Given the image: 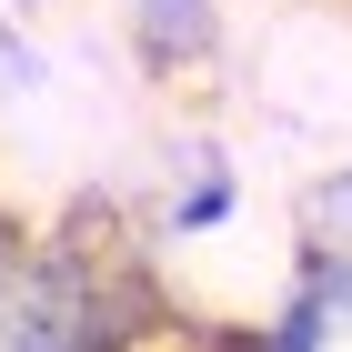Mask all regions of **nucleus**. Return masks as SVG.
<instances>
[{"label":"nucleus","mask_w":352,"mask_h":352,"mask_svg":"<svg viewBox=\"0 0 352 352\" xmlns=\"http://www.w3.org/2000/svg\"><path fill=\"white\" fill-rule=\"evenodd\" d=\"M151 292L131 262H111L60 232H0V352H141Z\"/></svg>","instance_id":"f257e3e1"},{"label":"nucleus","mask_w":352,"mask_h":352,"mask_svg":"<svg viewBox=\"0 0 352 352\" xmlns=\"http://www.w3.org/2000/svg\"><path fill=\"white\" fill-rule=\"evenodd\" d=\"M121 30L151 71H191L221 41V0H121Z\"/></svg>","instance_id":"7ed1b4c3"},{"label":"nucleus","mask_w":352,"mask_h":352,"mask_svg":"<svg viewBox=\"0 0 352 352\" xmlns=\"http://www.w3.org/2000/svg\"><path fill=\"white\" fill-rule=\"evenodd\" d=\"M302 212H312V252H352V162H342V171H322Z\"/></svg>","instance_id":"39448f33"},{"label":"nucleus","mask_w":352,"mask_h":352,"mask_svg":"<svg viewBox=\"0 0 352 352\" xmlns=\"http://www.w3.org/2000/svg\"><path fill=\"white\" fill-rule=\"evenodd\" d=\"M232 352H352V252H302L272 322L242 332Z\"/></svg>","instance_id":"f03ea898"},{"label":"nucleus","mask_w":352,"mask_h":352,"mask_svg":"<svg viewBox=\"0 0 352 352\" xmlns=\"http://www.w3.org/2000/svg\"><path fill=\"white\" fill-rule=\"evenodd\" d=\"M232 201H242V191H232V171H221V151H212V162L182 182V201H171V232H221Z\"/></svg>","instance_id":"20e7f679"}]
</instances>
